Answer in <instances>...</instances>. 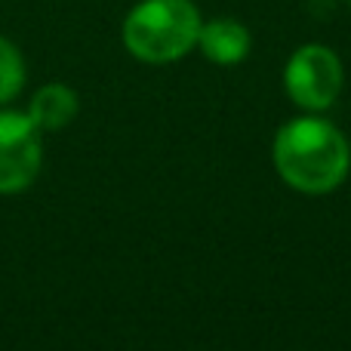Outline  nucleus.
Segmentation results:
<instances>
[{
  "label": "nucleus",
  "mask_w": 351,
  "mask_h": 351,
  "mask_svg": "<svg viewBox=\"0 0 351 351\" xmlns=\"http://www.w3.org/2000/svg\"><path fill=\"white\" fill-rule=\"evenodd\" d=\"M77 111H80V99L71 86L47 84L31 96L25 114L34 121V127L40 130V133H59V130H65L68 123L77 117Z\"/></svg>",
  "instance_id": "423d86ee"
},
{
  "label": "nucleus",
  "mask_w": 351,
  "mask_h": 351,
  "mask_svg": "<svg viewBox=\"0 0 351 351\" xmlns=\"http://www.w3.org/2000/svg\"><path fill=\"white\" fill-rule=\"evenodd\" d=\"M25 77H28V71H25V59L19 47L10 37L0 34V105L12 102L22 93Z\"/></svg>",
  "instance_id": "0eeeda50"
},
{
  "label": "nucleus",
  "mask_w": 351,
  "mask_h": 351,
  "mask_svg": "<svg viewBox=\"0 0 351 351\" xmlns=\"http://www.w3.org/2000/svg\"><path fill=\"white\" fill-rule=\"evenodd\" d=\"M271 160L293 191L330 194L351 170V145L336 123L324 117H296L274 133Z\"/></svg>",
  "instance_id": "f257e3e1"
},
{
  "label": "nucleus",
  "mask_w": 351,
  "mask_h": 351,
  "mask_svg": "<svg viewBox=\"0 0 351 351\" xmlns=\"http://www.w3.org/2000/svg\"><path fill=\"white\" fill-rule=\"evenodd\" d=\"M342 71L339 56L324 43H305L290 56L284 68L287 96L305 111H327L342 93Z\"/></svg>",
  "instance_id": "7ed1b4c3"
},
{
  "label": "nucleus",
  "mask_w": 351,
  "mask_h": 351,
  "mask_svg": "<svg viewBox=\"0 0 351 351\" xmlns=\"http://www.w3.org/2000/svg\"><path fill=\"white\" fill-rule=\"evenodd\" d=\"M43 167V133L28 114L0 108V194H22Z\"/></svg>",
  "instance_id": "20e7f679"
},
{
  "label": "nucleus",
  "mask_w": 351,
  "mask_h": 351,
  "mask_svg": "<svg viewBox=\"0 0 351 351\" xmlns=\"http://www.w3.org/2000/svg\"><path fill=\"white\" fill-rule=\"evenodd\" d=\"M200 10L191 0H139L123 19V47L145 65H170L197 47Z\"/></svg>",
  "instance_id": "f03ea898"
},
{
  "label": "nucleus",
  "mask_w": 351,
  "mask_h": 351,
  "mask_svg": "<svg viewBox=\"0 0 351 351\" xmlns=\"http://www.w3.org/2000/svg\"><path fill=\"white\" fill-rule=\"evenodd\" d=\"M250 47H253V37L247 25H241L237 19H210L200 25L197 49L213 65H241L250 56Z\"/></svg>",
  "instance_id": "39448f33"
}]
</instances>
